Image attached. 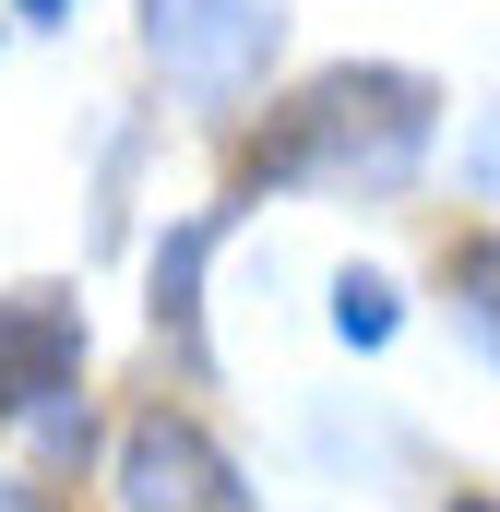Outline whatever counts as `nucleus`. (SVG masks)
<instances>
[{
  "mask_svg": "<svg viewBox=\"0 0 500 512\" xmlns=\"http://www.w3.org/2000/svg\"><path fill=\"white\" fill-rule=\"evenodd\" d=\"M453 310H465V334L500 358V227H477V239H453Z\"/></svg>",
  "mask_w": 500,
  "mask_h": 512,
  "instance_id": "423d86ee",
  "label": "nucleus"
},
{
  "mask_svg": "<svg viewBox=\"0 0 500 512\" xmlns=\"http://www.w3.org/2000/svg\"><path fill=\"white\" fill-rule=\"evenodd\" d=\"M393 322H405V310H393V274H358V262H346V274H334V334H346V346H393Z\"/></svg>",
  "mask_w": 500,
  "mask_h": 512,
  "instance_id": "0eeeda50",
  "label": "nucleus"
},
{
  "mask_svg": "<svg viewBox=\"0 0 500 512\" xmlns=\"http://www.w3.org/2000/svg\"><path fill=\"white\" fill-rule=\"evenodd\" d=\"M441 512H500V501H441Z\"/></svg>",
  "mask_w": 500,
  "mask_h": 512,
  "instance_id": "9b49d317",
  "label": "nucleus"
},
{
  "mask_svg": "<svg viewBox=\"0 0 500 512\" xmlns=\"http://www.w3.org/2000/svg\"><path fill=\"white\" fill-rule=\"evenodd\" d=\"M0 512H48V501H36V489H12V501H0Z\"/></svg>",
  "mask_w": 500,
  "mask_h": 512,
  "instance_id": "9d476101",
  "label": "nucleus"
},
{
  "mask_svg": "<svg viewBox=\"0 0 500 512\" xmlns=\"http://www.w3.org/2000/svg\"><path fill=\"white\" fill-rule=\"evenodd\" d=\"M12 12H24V24H72L84 0H12Z\"/></svg>",
  "mask_w": 500,
  "mask_h": 512,
  "instance_id": "1a4fd4ad",
  "label": "nucleus"
},
{
  "mask_svg": "<svg viewBox=\"0 0 500 512\" xmlns=\"http://www.w3.org/2000/svg\"><path fill=\"white\" fill-rule=\"evenodd\" d=\"M72 382H84V310L60 286H12L0 298V417H24L48 441H84Z\"/></svg>",
  "mask_w": 500,
  "mask_h": 512,
  "instance_id": "f03ea898",
  "label": "nucleus"
},
{
  "mask_svg": "<svg viewBox=\"0 0 500 512\" xmlns=\"http://www.w3.org/2000/svg\"><path fill=\"white\" fill-rule=\"evenodd\" d=\"M465 179H477V191H489V203H500V108H489V131L465 143Z\"/></svg>",
  "mask_w": 500,
  "mask_h": 512,
  "instance_id": "6e6552de",
  "label": "nucleus"
},
{
  "mask_svg": "<svg viewBox=\"0 0 500 512\" xmlns=\"http://www.w3.org/2000/svg\"><path fill=\"white\" fill-rule=\"evenodd\" d=\"M286 36V0H143V48L191 96H250Z\"/></svg>",
  "mask_w": 500,
  "mask_h": 512,
  "instance_id": "7ed1b4c3",
  "label": "nucleus"
},
{
  "mask_svg": "<svg viewBox=\"0 0 500 512\" xmlns=\"http://www.w3.org/2000/svg\"><path fill=\"white\" fill-rule=\"evenodd\" d=\"M120 512H250V489H239V465H227V441L203 417L143 405L120 429Z\"/></svg>",
  "mask_w": 500,
  "mask_h": 512,
  "instance_id": "20e7f679",
  "label": "nucleus"
},
{
  "mask_svg": "<svg viewBox=\"0 0 500 512\" xmlns=\"http://www.w3.org/2000/svg\"><path fill=\"white\" fill-rule=\"evenodd\" d=\"M429 143H441V84L429 72L334 60L286 108H262V131L239 155V203L250 191H370V203H393V191H417Z\"/></svg>",
  "mask_w": 500,
  "mask_h": 512,
  "instance_id": "f257e3e1",
  "label": "nucleus"
},
{
  "mask_svg": "<svg viewBox=\"0 0 500 512\" xmlns=\"http://www.w3.org/2000/svg\"><path fill=\"white\" fill-rule=\"evenodd\" d=\"M227 239V215H203V227H167V251H155V334L191 358V370H215V346H203V262Z\"/></svg>",
  "mask_w": 500,
  "mask_h": 512,
  "instance_id": "39448f33",
  "label": "nucleus"
}]
</instances>
